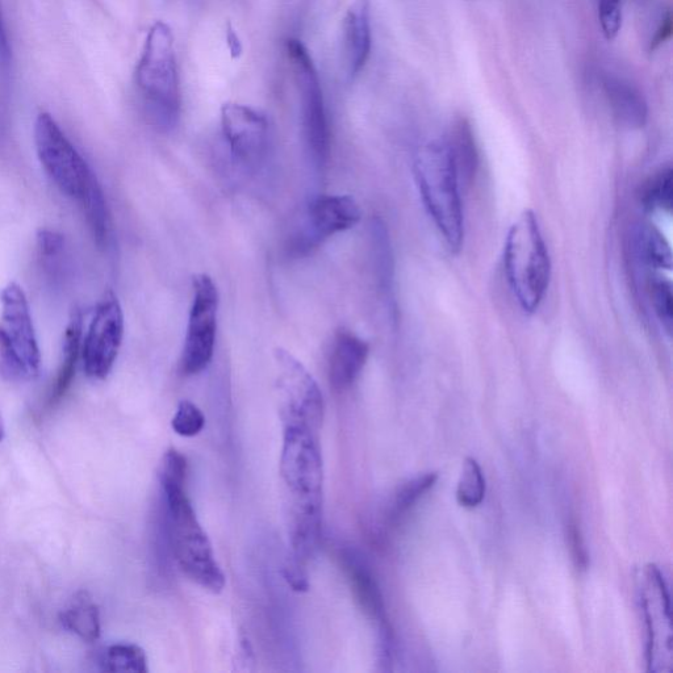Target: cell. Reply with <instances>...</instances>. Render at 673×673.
Wrapping results in <instances>:
<instances>
[{
    "label": "cell",
    "instance_id": "6da1fadb",
    "mask_svg": "<svg viewBox=\"0 0 673 673\" xmlns=\"http://www.w3.org/2000/svg\"><path fill=\"white\" fill-rule=\"evenodd\" d=\"M186 472V459L181 455L171 454L163 459L161 483L165 493L171 546L179 568L188 579L209 592L219 593L225 587L224 572L188 500Z\"/></svg>",
    "mask_w": 673,
    "mask_h": 673
},
{
    "label": "cell",
    "instance_id": "7a4b0ae2",
    "mask_svg": "<svg viewBox=\"0 0 673 673\" xmlns=\"http://www.w3.org/2000/svg\"><path fill=\"white\" fill-rule=\"evenodd\" d=\"M413 173L430 219L451 252H459L465 238L461 179L446 141L430 142L418 150Z\"/></svg>",
    "mask_w": 673,
    "mask_h": 673
},
{
    "label": "cell",
    "instance_id": "3957f363",
    "mask_svg": "<svg viewBox=\"0 0 673 673\" xmlns=\"http://www.w3.org/2000/svg\"><path fill=\"white\" fill-rule=\"evenodd\" d=\"M136 85L150 121L161 129L174 128L181 116L182 95L174 36L166 23L157 22L146 36Z\"/></svg>",
    "mask_w": 673,
    "mask_h": 673
},
{
    "label": "cell",
    "instance_id": "277c9868",
    "mask_svg": "<svg viewBox=\"0 0 673 673\" xmlns=\"http://www.w3.org/2000/svg\"><path fill=\"white\" fill-rule=\"evenodd\" d=\"M504 267L522 311H537L549 290L551 261L533 211L522 213L509 229L504 246Z\"/></svg>",
    "mask_w": 673,
    "mask_h": 673
},
{
    "label": "cell",
    "instance_id": "5b68a950",
    "mask_svg": "<svg viewBox=\"0 0 673 673\" xmlns=\"http://www.w3.org/2000/svg\"><path fill=\"white\" fill-rule=\"evenodd\" d=\"M280 476L286 487L287 508L323 509L324 467L319 430L283 425Z\"/></svg>",
    "mask_w": 673,
    "mask_h": 673
},
{
    "label": "cell",
    "instance_id": "8992f818",
    "mask_svg": "<svg viewBox=\"0 0 673 673\" xmlns=\"http://www.w3.org/2000/svg\"><path fill=\"white\" fill-rule=\"evenodd\" d=\"M0 305V369L12 379H35L40 372L41 353L23 288L8 283L0 291Z\"/></svg>",
    "mask_w": 673,
    "mask_h": 673
},
{
    "label": "cell",
    "instance_id": "52a82bcc",
    "mask_svg": "<svg viewBox=\"0 0 673 673\" xmlns=\"http://www.w3.org/2000/svg\"><path fill=\"white\" fill-rule=\"evenodd\" d=\"M35 144L41 165L54 185L70 198L81 199L96 177L89 163L48 112L37 116Z\"/></svg>",
    "mask_w": 673,
    "mask_h": 673
},
{
    "label": "cell",
    "instance_id": "ba28073f",
    "mask_svg": "<svg viewBox=\"0 0 673 673\" xmlns=\"http://www.w3.org/2000/svg\"><path fill=\"white\" fill-rule=\"evenodd\" d=\"M287 56L302 102L305 144L313 163L323 169L330 157V132L319 74L311 54L299 40L287 41Z\"/></svg>",
    "mask_w": 673,
    "mask_h": 673
},
{
    "label": "cell",
    "instance_id": "9c48e42d",
    "mask_svg": "<svg viewBox=\"0 0 673 673\" xmlns=\"http://www.w3.org/2000/svg\"><path fill=\"white\" fill-rule=\"evenodd\" d=\"M277 367L279 416L283 425H305L320 430L324 418V397L319 384L302 362L282 348L274 351Z\"/></svg>",
    "mask_w": 673,
    "mask_h": 673
},
{
    "label": "cell",
    "instance_id": "30bf717a",
    "mask_svg": "<svg viewBox=\"0 0 673 673\" xmlns=\"http://www.w3.org/2000/svg\"><path fill=\"white\" fill-rule=\"evenodd\" d=\"M217 309L219 291L215 282L207 274L196 275L181 358V370L187 376L199 374L212 361L216 344Z\"/></svg>",
    "mask_w": 673,
    "mask_h": 673
},
{
    "label": "cell",
    "instance_id": "8fae6325",
    "mask_svg": "<svg viewBox=\"0 0 673 673\" xmlns=\"http://www.w3.org/2000/svg\"><path fill=\"white\" fill-rule=\"evenodd\" d=\"M123 338V309L114 292L107 291L96 305L93 320L82 340L83 369L89 378L104 380L111 374Z\"/></svg>",
    "mask_w": 673,
    "mask_h": 673
},
{
    "label": "cell",
    "instance_id": "7c38bea8",
    "mask_svg": "<svg viewBox=\"0 0 673 673\" xmlns=\"http://www.w3.org/2000/svg\"><path fill=\"white\" fill-rule=\"evenodd\" d=\"M361 216V208L351 196H320L309 204L298 231L291 237L288 249L296 256L307 254L326 238L354 228Z\"/></svg>",
    "mask_w": 673,
    "mask_h": 673
},
{
    "label": "cell",
    "instance_id": "4fadbf2b",
    "mask_svg": "<svg viewBox=\"0 0 673 673\" xmlns=\"http://www.w3.org/2000/svg\"><path fill=\"white\" fill-rule=\"evenodd\" d=\"M221 128L234 162L254 167L265 158L269 148V121L261 112L244 104H224Z\"/></svg>",
    "mask_w": 673,
    "mask_h": 673
},
{
    "label": "cell",
    "instance_id": "5bb4252c",
    "mask_svg": "<svg viewBox=\"0 0 673 673\" xmlns=\"http://www.w3.org/2000/svg\"><path fill=\"white\" fill-rule=\"evenodd\" d=\"M370 345L355 336L353 332L340 329L334 336L329 358V382L336 391H345L359 378L367 358Z\"/></svg>",
    "mask_w": 673,
    "mask_h": 673
},
{
    "label": "cell",
    "instance_id": "9a60e30c",
    "mask_svg": "<svg viewBox=\"0 0 673 673\" xmlns=\"http://www.w3.org/2000/svg\"><path fill=\"white\" fill-rule=\"evenodd\" d=\"M371 47V0H354L344 22L345 61L351 79L365 69Z\"/></svg>",
    "mask_w": 673,
    "mask_h": 673
},
{
    "label": "cell",
    "instance_id": "2e32d148",
    "mask_svg": "<svg viewBox=\"0 0 673 673\" xmlns=\"http://www.w3.org/2000/svg\"><path fill=\"white\" fill-rule=\"evenodd\" d=\"M344 563L358 603L361 604L367 616L378 622L384 641L390 642L391 631L387 624L382 593H380L378 584H376L369 567L354 551H346Z\"/></svg>",
    "mask_w": 673,
    "mask_h": 673
},
{
    "label": "cell",
    "instance_id": "e0dca14e",
    "mask_svg": "<svg viewBox=\"0 0 673 673\" xmlns=\"http://www.w3.org/2000/svg\"><path fill=\"white\" fill-rule=\"evenodd\" d=\"M604 89L610 108L621 124L629 128H642L646 124L649 110L645 96L633 83L617 75H608L604 79Z\"/></svg>",
    "mask_w": 673,
    "mask_h": 673
},
{
    "label": "cell",
    "instance_id": "ac0fdd59",
    "mask_svg": "<svg viewBox=\"0 0 673 673\" xmlns=\"http://www.w3.org/2000/svg\"><path fill=\"white\" fill-rule=\"evenodd\" d=\"M446 144L457 167L459 179L470 183L478 169V148L474 132L466 119H458L450 129Z\"/></svg>",
    "mask_w": 673,
    "mask_h": 673
},
{
    "label": "cell",
    "instance_id": "d6986e66",
    "mask_svg": "<svg viewBox=\"0 0 673 673\" xmlns=\"http://www.w3.org/2000/svg\"><path fill=\"white\" fill-rule=\"evenodd\" d=\"M82 313L75 309L71 313L68 326H66L64 344H62V362L58 370L56 386H54L52 399L58 400L69 390L77 369L82 350Z\"/></svg>",
    "mask_w": 673,
    "mask_h": 673
},
{
    "label": "cell",
    "instance_id": "ffe728a7",
    "mask_svg": "<svg viewBox=\"0 0 673 673\" xmlns=\"http://www.w3.org/2000/svg\"><path fill=\"white\" fill-rule=\"evenodd\" d=\"M78 202L81 203L96 245L103 248L107 245L108 237H110V213H108L106 198H104V192L98 179H95L93 185Z\"/></svg>",
    "mask_w": 673,
    "mask_h": 673
},
{
    "label": "cell",
    "instance_id": "44dd1931",
    "mask_svg": "<svg viewBox=\"0 0 673 673\" xmlns=\"http://www.w3.org/2000/svg\"><path fill=\"white\" fill-rule=\"evenodd\" d=\"M100 666L106 672H148V659L140 646L117 643L107 647L100 656Z\"/></svg>",
    "mask_w": 673,
    "mask_h": 673
},
{
    "label": "cell",
    "instance_id": "7402d4cb",
    "mask_svg": "<svg viewBox=\"0 0 673 673\" xmlns=\"http://www.w3.org/2000/svg\"><path fill=\"white\" fill-rule=\"evenodd\" d=\"M62 625L70 633L78 635L86 642H94L100 635L99 609L89 603L71 606L61 614Z\"/></svg>",
    "mask_w": 673,
    "mask_h": 673
},
{
    "label": "cell",
    "instance_id": "603a6c76",
    "mask_svg": "<svg viewBox=\"0 0 673 673\" xmlns=\"http://www.w3.org/2000/svg\"><path fill=\"white\" fill-rule=\"evenodd\" d=\"M486 476L482 467L474 458H467L463 463L461 478L457 488L458 503L465 508H476L486 497Z\"/></svg>",
    "mask_w": 673,
    "mask_h": 673
},
{
    "label": "cell",
    "instance_id": "cb8c5ba5",
    "mask_svg": "<svg viewBox=\"0 0 673 673\" xmlns=\"http://www.w3.org/2000/svg\"><path fill=\"white\" fill-rule=\"evenodd\" d=\"M673 175L671 167L658 171L643 186L641 200L649 211H668L672 209Z\"/></svg>",
    "mask_w": 673,
    "mask_h": 673
},
{
    "label": "cell",
    "instance_id": "d4e9b609",
    "mask_svg": "<svg viewBox=\"0 0 673 673\" xmlns=\"http://www.w3.org/2000/svg\"><path fill=\"white\" fill-rule=\"evenodd\" d=\"M437 480V472H429V474L417 476V478L411 480V482L404 484V486L399 489V492L396 493L394 504H392V520H397V518L403 517L404 513H407L409 509L415 507L417 501L420 500L426 492H429L430 489L436 486Z\"/></svg>",
    "mask_w": 673,
    "mask_h": 673
},
{
    "label": "cell",
    "instance_id": "484cf974",
    "mask_svg": "<svg viewBox=\"0 0 673 673\" xmlns=\"http://www.w3.org/2000/svg\"><path fill=\"white\" fill-rule=\"evenodd\" d=\"M639 240H641L642 257L650 266L656 269L666 267L667 270H671V250L662 234L654 228H645Z\"/></svg>",
    "mask_w": 673,
    "mask_h": 673
},
{
    "label": "cell",
    "instance_id": "4316f807",
    "mask_svg": "<svg viewBox=\"0 0 673 673\" xmlns=\"http://www.w3.org/2000/svg\"><path fill=\"white\" fill-rule=\"evenodd\" d=\"M206 417L191 401L183 400L178 405L177 413L171 422L174 432L182 437H195L204 429Z\"/></svg>",
    "mask_w": 673,
    "mask_h": 673
},
{
    "label": "cell",
    "instance_id": "83f0119b",
    "mask_svg": "<svg viewBox=\"0 0 673 673\" xmlns=\"http://www.w3.org/2000/svg\"><path fill=\"white\" fill-rule=\"evenodd\" d=\"M651 303L654 305L656 316L668 334L672 332L673 308L671 282L664 278H652L650 283Z\"/></svg>",
    "mask_w": 673,
    "mask_h": 673
},
{
    "label": "cell",
    "instance_id": "f1b7e54d",
    "mask_svg": "<svg viewBox=\"0 0 673 673\" xmlns=\"http://www.w3.org/2000/svg\"><path fill=\"white\" fill-rule=\"evenodd\" d=\"M599 20L605 39H616L622 27L621 0H599Z\"/></svg>",
    "mask_w": 673,
    "mask_h": 673
},
{
    "label": "cell",
    "instance_id": "f546056e",
    "mask_svg": "<svg viewBox=\"0 0 673 673\" xmlns=\"http://www.w3.org/2000/svg\"><path fill=\"white\" fill-rule=\"evenodd\" d=\"M37 248H39L41 257L45 259L56 258L64 252L65 238L58 232L41 229L37 233Z\"/></svg>",
    "mask_w": 673,
    "mask_h": 673
},
{
    "label": "cell",
    "instance_id": "4dcf8cb0",
    "mask_svg": "<svg viewBox=\"0 0 673 673\" xmlns=\"http://www.w3.org/2000/svg\"><path fill=\"white\" fill-rule=\"evenodd\" d=\"M568 545H570L572 559L579 570H587L588 567V551L585 549L583 537H581L580 529L576 522H570L568 525Z\"/></svg>",
    "mask_w": 673,
    "mask_h": 673
},
{
    "label": "cell",
    "instance_id": "1f68e13d",
    "mask_svg": "<svg viewBox=\"0 0 673 673\" xmlns=\"http://www.w3.org/2000/svg\"><path fill=\"white\" fill-rule=\"evenodd\" d=\"M672 29L671 11H666V14H664L662 20H660L659 27L656 28L654 37H652L650 49L655 50L660 47V45L666 43L672 35Z\"/></svg>",
    "mask_w": 673,
    "mask_h": 673
},
{
    "label": "cell",
    "instance_id": "d6a6232c",
    "mask_svg": "<svg viewBox=\"0 0 673 673\" xmlns=\"http://www.w3.org/2000/svg\"><path fill=\"white\" fill-rule=\"evenodd\" d=\"M4 432H6V429H4V422L2 416H0V442H2L4 438Z\"/></svg>",
    "mask_w": 673,
    "mask_h": 673
}]
</instances>
